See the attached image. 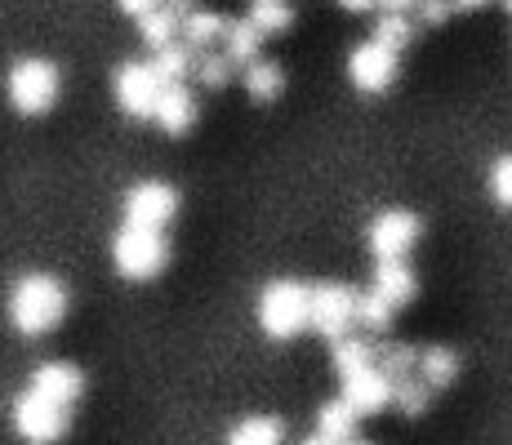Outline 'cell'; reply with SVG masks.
Masks as SVG:
<instances>
[{"label":"cell","mask_w":512,"mask_h":445,"mask_svg":"<svg viewBox=\"0 0 512 445\" xmlns=\"http://www.w3.org/2000/svg\"><path fill=\"white\" fill-rule=\"evenodd\" d=\"M383 9H415V0H379Z\"/></svg>","instance_id":"cell-35"},{"label":"cell","mask_w":512,"mask_h":445,"mask_svg":"<svg viewBox=\"0 0 512 445\" xmlns=\"http://www.w3.org/2000/svg\"><path fill=\"white\" fill-rule=\"evenodd\" d=\"M490 196H495L504 210H512V156H499L490 165Z\"/></svg>","instance_id":"cell-30"},{"label":"cell","mask_w":512,"mask_h":445,"mask_svg":"<svg viewBox=\"0 0 512 445\" xmlns=\"http://www.w3.org/2000/svg\"><path fill=\"white\" fill-rule=\"evenodd\" d=\"M281 437H285V428H281V419H272V414H250V419H241L228 432L232 445H277Z\"/></svg>","instance_id":"cell-24"},{"label":"cell","mask_w":512,"mask_h":445,"mask_svg":"<svg viewBox=\"0 0 512 445\" xmlns=\"http://www.w3.org/2000/svg\"><path fill=\"white\" fill-rule=\"evenodd\" d=\"M392 312H397V308H392V303L383 299L379 290H366V294L357 299V325H366L370 334H383V330H388V325H392Z\"/></svg>","instance_id":"cell-29"},{"label":"cell","mask_w":512,"mask_h":445,"mask_svg":"<svg viewBox=\"0 0 512 445\" xmlns=\"http://www.w3.org/2000/svg\"><path fill=\"white\" fill-rule=\"evenodd\" d=\"M357 423H361V410L352 405L348 397H334L317 410V432L308 441L317 445H339V441H352L357 437Z\"/></svg>","instance_id":"cell-13"},{"label":"cell","mask_w":512,"mask_h":445,"mask_svg":"<svg viewBox=\"0 0 512 445\" xmlns=\"http://www.w3.org/2000/svg\"><path fill=\"white\" fill-rule=\"evenodd\" d=\"M343 9H352V14H366V9H374L379 5V0H339Z\"/></svg>","instance_id":"cell-33"},{"label":"cell","mask_w":512,"mask_h":445,"mask_svg":"<svg viewBox=\"0 0 512 445\" xmlns=\"http://www.w3.org/2000/svg\"><path fill=\"white\" fill-rule=\"evenodd\" d=\"M357 299L361 294H352L348 285L339 281H321L312 285V330L326 334V339H343V334L357 325Z\"/></svg>","instance_id":"cell-7"},{"label":"cell","mask_w":512,"mask_h":445,"mask_svg":"<svg viewBox=\"0 0 512 445\" xmlns=\"http://www.w3.org/2000/svg\"><path fill=\"white\" fill-rule=\"evenodd\" d=\"M415 14L423 27H441L450 14H455V0H415Z\"/></svg>","instance_id":"cell-31"},{"label":"cell","mask_w":512,"mask_h":445,"mask_svg":"<svg viewBox=\"0 0 512 445\" xmlns=\"http://www.w3.org/2000/svg\"><path fill=\"white\" fill-rule=\"evenodd\" d=\"M32 388H41L45 397H54L63 405H72L85 392V374L76 370V365H67V361H45V365H36Z\"/></svg>","instance_id":"cell-15"},{"label":"cell","mask_w":512,"mask_h":445,"mask_svg":"<svg viewBox=\"0 0 512 445\" xmlns=\"http://www.w3.org/2000/svg\"><path fill=\"white\" fill-rule=\"evenodd\" d=\"M343 397L357 405L361 419H366V414H379L383 405H392V374H383L379 361H374V365H366V370H357V374L343 379Z\"/></svg>","instance_id":"cell-12"},{"label":"cell","mask_w":512,"mask_h":445,"mask_svg":"<svg viewBox=\"0 0 512 445\" xmlns=\"http://www.w3.org/2000/svg\"><path fill=\"white\" fill-rule=\"evenodd\" d=\"M486 0H455V9H481Z\"/></svg>","instance_id":"cell-36"},{"label":"cell","mask_w":512,"mask_h":445,"mask_svg":"<svg viewBox=\"0 0 512 445\" xmlns=\"http://www.w3.org/2000/svg\"><path fill=\"white\" fill-rule=\"evenodd\" d=\"M58 89H63V76L49 58H18L5 76V94H9V107L23 116H41L54 107Z\"/></svg>","instance_id":"cell-3"},{"label":"cell","mask_w":512,"mask_h":445,"mask_svg":"<svg viewBox=\"0 0 512 445\" xmlns=\"http://www.w3.org/2000/svg\"><path fill=\"white\" fill-rule=\"evenodd\" d=\"M374 361H379V370L392 374V383H397V379H406V374L419 370V348H410V343H383Z\"/></svg>","instance_id":"cell-28"},{"label":"cell","mask_w":512,"mask_h":445,"mask_svg":"<svg viewBox=\"0 0 512 445\" xmlns=\"http://www.w3.org/2000/svg\"><path fill=\"white\" fill-rule=\"evenodd\" d=\"M241 85L250 98H259V103H272V98L285 89V76L277 63H268V58H250V63L241 67Z\"/></svg>","instance_id":"cell-18"},{"label":"cell","mask_w":512,"mask_h":445,"mask_svg":"<svg viewBox=\"0 0 512 445\" xmlns=\"http://www.w3.org/2000/svg\"><path fill=\"white\" fill-rule=\"evenodd\" d=\"M232 58L228 54H214V49H196V63H192V76L201 81L205 89H223L232 81Z\"/></svg>","instance_id":"cell-26"},{"label":"cell","mask_w":512,"mask_h":445,"mask_svg":"<svg viewBox=\"0 0 512 445\" xmlns=\"http://www.w3.org/2000/svg\"><path fill=\"white\" fill-rule=\"evenodd\" d=\"M161 5H170L174 14H192V9H196V0H161Z\"/></svg>","instance_id":"cell-34"},{"label":"cell","mask_w":512,"mask_h":445,"mask_svg":"<svg viewBox=\"0 0 512 445\" xmlns=\"http://www.w3.org/2000/svg\"><path fill=\"white\" fill-rule=\"evenodd\" d=\"M410 36H415V23H410V14H406V9H383V14H379V23H374V41L392 45V49H397V54L410 45Z\"/></svg>","instance_id":"cell-27"},{"label":"cell","mask_w":512,"mask_h":445,"mask_svg":"<svg viewBox=\"0 0 512 445\" xmlns=\"http://www.w3.org/2000/svg\"><path fill=\"white\" fill-rule=\"evenodd\" d=\"M348 81L357 85L361 94H383V89L397 81V49L370 36L366 45H357L348 54Z\"/></svg>","instance_id":"cell-8"},{"label":"cell","mask_w":512,"mask_h":445,"mask_svg":"<svg viewBox=\"0 0 512 445\" xmlns=\"http://www.w3.org/2000/svg\"><path fill=\"white\" fill-rule=\"evenodd\" d=\"M504 9H508V14H512V0H504Z\"/></svg>","instance_id":"cell-37"},{"label":"cell","mask_w":512,"mask_h":445,"mask_svg":"<svg viewBox=\"0 0 512 445\" xmlns=\"http://www.w3.org/2000/svg\"><path fill=\"white\" fill-rule=\"evenodd\" d=\"M419 374L432 383V388H450L455 374H459L455 348H446V343H428V348H419Z\"/></svg>","instance_id":"cell-19"},{"label":"cell","mask_w":512,"mask_h":445,"mask_svg":"<svg viewBox=\"0 0 512 445\" xmlns=\"http://www.w3.org/2000/svg\"><path fill=\"white\" fill-rule=\"evenodd\" d=\"M223 32H228V18L214 14V9H192V14H183V41L192 49H210L214 41H223Z\"/></svg>","instance_id":"cell-21"},{"label":"cell","mask_w":512,"mask_h":445,"mask_svg":"<svg viewBox=\"0 0 512 445\" xmlns=\"http://www.w3.org/2000/svg\"><path fill=\"white\" fill-rule=\"evenodd\" d=\"M152 121H156V130L170 134V138L187 134L196 125V98H192V89H187L183 81H165L161 94H156Z\"/></svg>","instance_id":"cell-11"},{"label":"cell","mask_w":512,"mask_h":445,"mask_svg":"<svg viewBox=\"0 0 512 445\" xmlns=\"http://www.w3.org/2000/svg\"><path fill=\"white\" fill-rule=\"evenodd\" d=\"M263 41H268V36H263L250 18H228V32H223V54H228L236 67H245L250 58H259Z\"/></svg>","instance_id":"cell-16"},{"label":"cell","mask_w":512,"mask_h":445,"mask_svg":"<svg viewBox=\"0 0 512 445\" xmlns=\"http://www.w3.org/2000/svg\"><path fill=\"white\" fill-rule=\"evenodd\" d=\"M139 36H143L147 49H161V45L179 41V36H183V14H174L170 5L147 9V14L139 18Z\"/></svg>","instance_id":"cell-17"},{"label":"cell","mask_w":512,"mask_h":445,"mask_svg":"<svg viewBox=\"0 0 512 445\" xmlns=\"http://www.w3.org/2000/svg\"><path fill=\"white\" fill-rule=\"evenodd\" d=\"M67 312V285L49 272H27L14 281L9 290V321H14L18 334L27 339H41L49 334Z\"/></svg>","instance_id":"cell-1"},{"label":"cell","mask_w":512,"mask_h":445,"mask_svg":"<svg viewBox=\"0 0 512 445\" xmlns=\"http://www.w3.org/2000/svg\"><path fill=\"white\" fill-rule=\"evenodd\" d=\"M116 5H121V14H130V18H143L147 9H156V5H161V0H116Z\"/></svg>","instance_id":"cell-32"},{"label":"cell","mask_w":512,"mask_h":445,"mask_svg":"<svg viewBox=\"0 0 512 445\" xmlns=\"http://www.w3.org/2000/svg\"><path fill=\"white\" fill-rule=\"evenodd\" d=\"M432 383L423 379V374H406V379H397L392 383V405H397L406 419H419L423 410H428V397H432Z\"/></svg>","instance_id":"cell-23"},{"label":"cell","mask_w":512,"mask_h":445,"mask_svg":"<svg viewBox=\"0 0 512 445\" xmlns=\"http://www.w3.org/2000/svg\"><path fill=\"white\" fill-rule=\"evenodd\" d=\"M14 428H18V437H27V441H41V445L58 441L67 432V405L45 397L41 388H27V392H18V401H14Z\"/></svg>","instance_id":"cell-6"},{"label":"cell","mask_w":512,"mask_h":445,"mask_svg":"<svg viewBox=\"0 0 512 445\" xmlns=\"http://www.w3.org/2000/svg\"><path fill=\"white\" fill-rule=\"evenodd\" d=\"M192 63H196V49L187 41H170V45L152 49V67L161 81H187V76H192Z\"/></svg>","instance_id":"cell-22"},{"label":"cell","mask_w":512,"mask_h":445,"mask_svg":"<svg viewBox=\"0 0 512 445\" xmlns=\"http://www.w3.org/2000/svg\"><path fill=\"white\" fill-rule=\"evenodd\" d=\"M370 290H379L392 308H406V303L415 299V290H419V276H415V267H410L406 259H379Z\"/></svg>","instance_id":"cell-14"},{"label":"cell","mask_w":512,"mask_h":445,"mask_svg":"<svg viewBox=\"0 0 512 445\" xmlns=\"http://www.w3.org/2000/svg\"><path fill=\"white\" fill-rule=\"evenodd\" d=\"M161 76H156L152 63H143V58H130V63H121L112 72V94H116V107H121L125 116H134V121H152L156 112V94H161Z\"/></svg>","instance_id":"cell-5"},{"label":"cell","mask_w":512,"mask_h":445,"mask_svg":"<svg viewBox=\"0 0 512 445\" xmlns=\"http://www.w3.org/2000/svg\"><path fill=\"white\" fill-rule=\"evenodd\" d=\"M165 227H143V223H121L112 236V267L125 281H147L165 267Z\"/></svg>","instance_id":"cell-4"},{"label":"cell","mask_w":512,"mask_h":445,"mask_svg":"<svg viewBox=\"0 0 512 445\" xmlns=\"http://www.w3.org/2000/svg\"><path fill=\"white\" fill-rule=\"evenodd\" d=\"M245 18H250L263 36H281L285 27L294 23V9H290V0H254Z\"/></svg>","instance_id":"cell-25"},{"label":"cell","mask_w":512,"mask_h":445,"mask_svg":"<svg viewBox=\"0 0 512 445\" xmlns=\"http://www.w3.org/2000/svg\"><path fill=\"white\" fill-rule=\"evenodd\" d=\"M419 232L423 227L410 210H383L366 227V241H370L374 259H406V250L419 241Z\"/></svg>","instance_id":"cell-10"},{"label":"cell","mask_w":512,"mask_h":445,"mask_svg":"<svg viewBox=\"0 0 512 445\" xmlns=\"http://www.w3.org/2000/svg\"><path fill=\"white\" fill-rule=\"evenodd\" d=\"M179 214V192L170 183H134L125 192V223H143V227H170V219Z\"/></svg>","instance_id":"cell-9"},{"label":"cell","mask_w":512,"mask_h":445,"mask_svg":"<svg viewBox=\"0 0 512 445\" xmlns=\"http://www.w3.org/2000/svg\"><path fill=\"white\" fill-rule=\"evenodd\" d=\"M259 325L268 339H294L312 325V285L268 281L259 294Z\"/></svg>","instance_id":"cell-2"},{"label":"cell","mask_w":512,"mask_h":445,"mask_svg":"<svg viewBox=\"0 0 512 445\" xmlns=\"http://www.w3.org/2000/svg\"><path fill=\"white\" fill-rule=\"evenodd\" d=\"M374 356H379V348L366 339H352V334H343V339H334L330 348V361H334V374L339 379H348V374L366 370V365H374Z\"/></svg>","instance_id":"cell-20"}]
</instances>
